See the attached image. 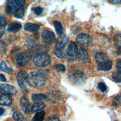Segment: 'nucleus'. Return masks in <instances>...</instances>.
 <instances>
[{"label":"nucleus","instance_id":"nucleus-2","mask_svg":"<svg viewBox=\"0 0 121 121\" xmlns=\"http://www.w3.org/2000/svg\"><path fill=\"white\" fill-rule=\"evenodd\" d=\"M95 60L97 68L99 70L105 71L110 70L112 66V62L108 56L104 52H98L95 55Z\"/></svg>","mask_w":121,"mask_h":121},{"label":"nucleus","instance_id":"nucleus-7","mask_svg":"<svg viewBox=\"0 0 121 121\" xmlns=\"http://www.w3.org/2000/svg\"><path fill=\"white\" fill-rule=\"evenodd\" d=\"M41 37L43 41L48 45L52 44L56 39L54 34L52 32L49 30L43 31L41 35Z\"/></svg>","mask_w":121,"mask_h":121},{"label":"nucleus","instance_id":"nucleus-31","mask_svg":"<svg viewBox=\"0 0 121 121\" xmlns=\"http://www.w3.org/2000/svg\"><path fill=\"white\" fill-rule=\"evenodd\" d=\"M121 104V97L120 95L116 96L113 99V104L115 106H120Z\"/></svg>","mask_w":121,"mask_h":121},{"label":"nucleus","instance_id":"nucleus-21","mask_svg":"<svg viewBox=\"0 0 121 121\" xmlns=\"http://www.w3.org/2000/svg\"><path fill=\"white\" fill-rule=\"evenodd\" d=\"M53 24L57 35H60L63 33V28L62 27L61 23L57 20H55L53 22Z\"/></svg>","mask_w":121,"mask_h":121},{"label":"nucleus","instance_id":"nucleus-39","mask_svg":"<svg viewBox=\"0 0 121 121\" xmlns=\"http://www.w3.org/2000/svg\"><path fill=\"white\" fill-rule=\"evenodd\" d=\"M7 80L6 77L2 74H0V81L1 82H6Z\"/></svg>","mask_w":121,"mask_h":121},{"label":"nucleus","instance_id":"nucleus-32","mask_svg":"<svg viewBox=\"0 0 121 121\" xmlns=\"http://www.w3.org/2000/svg\"><path fill=\"white\" fill-rule=\"evenodd\" d=\"M98 87L99 90L103 92H104L107 90V86L104 82H99L98 84Z\"/></svg>","mask_w":121,"mask_h":121},{"label":"nucleus","instance_id":"nucleus-17","mask_svg":"<svg viewBox=\"0 0 121 121\" xmlns=\"http://www.w3.org/2000/svg\"><path fill=\"white\" fill-rule=\"evenodd\" d=\"M45 104L42 101L35 102L31 106V112L35 113L41 111L45 107Z\"/></svg>","mask_w":121,"mask_h":121},{"label":"nucleus","instance_id":"nucleus-27","mask_svg":"<svg viewBox=\"0 0 121 121\" xmlns=\"http://www.w3.org/2000/svg\"><path fill=\"white\" fill-rule=\"evenodd\" d=\"M53 68L57 71L60 73H63L66 70L65 66L62 64H56L53 66Z\"/></svg>","mask_w":121,"mask_h":121},{"label":"nucleus","instance_id":"nucleus-15","mask_svg":"<svg viewBox=\"0 0 121 121\" xmlns=\"http://www.w3.org/2000/svg\"><path fill=\"white\" fill-rule=\"evenodd\" d=\"M78 53V60L82 62H86L89 60V56L86 49L83 47L79 48Z\"/></svg>","mask_w":121,"mask_h":121},{"label":"nucleus","instance_id":"nucleus-38","mask_svg":"<svg viewBox=\"0 0 121 121\" xmlns=\"http://www.w3.org/2000/svg\"><path fill=\"white\" fill-rule=\"evenodd\" d=\"M109 2L111 3L112 4H119L121 3V0H109Z\"/></svg>","mask_w":121,"mask_h":121},{"label":"nucleus","instance_id":"nucleus-36","mask_svg":"<svg viewBox=\"0 0 121 121\" xmlns=\"http://www.w3.org/2000/svg\"><path fill=\"white\" fill-rule=\"evenodd\" d=\"M116 69L118 72L121 73V60H119L117 63Z\"/></svg>","mask_w":121,"mask_h":121},{"label":"nucleus","instance_id":"nucleus-1","mask_svg":"<svg viewBox=\"0 0 121 121\" xmlns=\"http://www.w3.org/2000/svg\"><path fill=\"white\" fill-rule=\"evenodd\" d=\"M46 75L42 72L33 71L27 75L26 83L30 86L38 87L43 86L46 82Z\"/></svg>","mask_w":121,"mask_h":121},{"label":"nucleus","instance_id":"nucleus-6","mask_svg":"<svg viewBox=\"0 0 121 121\" xmlns=\"http://www.w3.org/2000/svg\"><path fill=\"white\" fill-rule=\"evenodd\" d=\"M25 0H10L8 1L6 7V11L9 15H13L16 10L20 6H24Z\"/></svg>","mask_w":121,"mask_h":121},{"label":"nucleus","instance_id":"nucleus-20","mask_svg":"<svg viewBox=\"0 0 121 121\" xmlns=\"http://www.w3.org/2000/svg\"><path fill=\"white\" fill-rule=\"evenodd\" d=\"M113 42L117 50V53L120 54L121 53V36L120 34H116L113 38Z\"/></svg>","mask_w":121,"mask_h":121},{"label":"nucleus","instance_id":"nucleus-29","mask_svg":"<svg viewBox=\"0 0 121 121\" xmlns=\"http://www.w3.org/2000/svg\"><path fill=\"white\" fill-rule=\"evenodd\" d=\"M0 69L3 72L9 73L10 69L4 61H2L0 63Z\"/></svg>","mask_w":121,"mask_h":121},{"label":"nucleus","instance_id":"nucleus-28","mask_svg":"<svg viewBox=\"0 0 121 121\" xmlns=\"http://www.w3.org/2000/svg\"><path fill=\"white\" fill-rule=\"evenodd\" d=\"M112 77L113 80L117 82V83H120L121 80V73L119 72H114L112 73Z\"/></svg>","mask_w":121,"mask_h":121},{"label":"nucleus","instance_id":"nucleus-22","mask_svg":"<svg viewBox=\"0 0 121 121\" xmlns=\"http://www.w3.org/2000/svg\"><path fill=\"white\" fill-rule=\"evenodd\" d=\"M53 52L54 54L59 58H65L66 57V51L65 49H59L54 48Z\"/></svg>","mask_w":121,"mask_h":121},{"label":"nucleus","instance_id":"nucleus-16","mask_svg":"<svg viewBox=\"0 0 121 121\" xmlns=\"http://www.w3.org/2000/svg\"><path fill=\"white\" fill-rule=\"evenodd\" d=\"M12 103V98L8 95L2 94L0 95V104L5 106H9Z\"/></svg>","mask_w":121,"mask_h":121},{"label":"nucleus","instance_id":"nucleus-23","mask_svg":"<svg viewBox=\"0 0 121 121\" xmlns=\"http://www.w3.org/2000/svg\"><path fill=\"white\" fill-rule=\"evenodd\" d=\"M45 115V112L44 111H40L36 112L32 119V121H43Z\"/></svg>","mask_w":121,"mask_h":121},{"label":"nucleus","instance_id":"nucleus-37","mask_svg":"<svg viewBox=\"0 0 121 121\" xmlns=\"http://www.w3.org/2000/svg\"><path fill=\"white\" fill-rule=\"evenodd\" d=\"M5 31V26H0V38L3 36Z\"/></svg>","mask_w":121,"mask_h":121},{"label":"nucleus","instance_id":"nucleus-18","mask_svg":"<svg viewBox=\"0 0 121 121\" xmlns=\"http://www.w3.org/2000/svg\"><path fill=\"white\" fill-rule=\"evenodd\" d=\"M24 28L27 31L30 32H35L37 31L39 28L40 26L36 24L32 23H27L25 24Z\"/></svg>","mask_w":121,"mask_h":121},{"label":"nucleus","instance_id":"nucleus-24","mask_svg":"<svg viewBox=\"0 0 121 121\" xmlns=\"http://www.w3.org/2000/svg\"><path fill=\"white\" fill-rule=\"evenodd\" d=\"M25 14V9L24 6H20L16 10L15 12L14 13V16L18 18H22Z\"/></svg>","mask_w":121,"mask_h":121},{"label":"nucleus","instance_id":"nucleus-19","mask_svg":"<svg viewBox=\"0 0 121 121\" xmlns=\"http://www.w3.org/2000/svg\"><path fill=\"white\" fill-rule=\"evenodd\" d=\"M22 28V25L19 22H13L10 23L8 28L7 31L9 32H17Z\"/></svg>","mask_w":121,"mask_h":121},{"label":"nucleus","instance_id":"nucleus-13","mask_svg":"<svg viewBox=\"0 0 121 121\" xmlns=\"http://www.w3.org/2000/svg\"><path fill=\"white\" fill-rule=\"evenodd\" d=\"M20 104L24 112L27 114H29L31 112V106L28 100L25 97H22L20 99Z\"/></svg>","mask_w":121,"mask_h":121},{"label":"nucleus","instance_id":"nucleus-4","mask_svg":"<svg viewBox=\"0 0 121 121\" xmlns=\"http://www.w3.org/2000/svg\"><path fill=\"white\" fill-rule=\"evenodd\" d=\"M51 58L49 55L44 52H40L36 54L33 59V63L38 67H44L50 62Z\"/></svg>","mask_w":121,"mask_h":121},{"label":"nucleus","instance_id":"nucleus-26","mask_svg":"<svg viewBox=\"0 0 121 121\" xmlns=\"http://www.w3.org/2000/svg\"><path fill=\"white\" fill-rule=\"evenodd\" d=\"M13 118L16 121H24L25 119L23 114L18 112H14L13 115Z\"/></svg>","mask_w":121,"mask_h":121},{"label":"nucleus","instance_id":"nucleus-11","mask_svg":"<svg viewBox=\"0 0 121 121\" xmlns=\"http://www.w3.org/2000/svg\"><path fill=\"white\" fill-rule=\"evenodd\" d=\"M77 42L84 45H87L91 42V37L87 34L80 33L76 37Z\"/></svg>","mask_w":121,"mask_h":121},{"label":"nucleus","instance_id":"nucleus-5","mask_svg":"<svg viewBox=\"0 0 121 121\" xmlns=\"http://www.w3.org/2000/svg\"><path fill=\"white\" fill-rule=\"evenodd\" d=\"M33 56V51L27 49L19 53L16 57L17 64L21 67L26 65Z\"/></svg>","mask_w":121,"mask_h":121},{"label":"nucleus","instance_id":"nucleus-34","mask_svg":"<svg viewBox=\"0 0 121 121\" xmlns=\"http://www.w3.org/2000/svg\"><path fill=\"white\" fill-rule=\"evenodd\" d=\"M46 121H60L56 115H51L47 117Z\"/></svg>","mask_w":121,"mask_h":121},{"label":"nucleus","instance_id":"nucleus-35","mask_svg":"<svg viewBox=\"0 0 121 121\" xmlns=\"http://www.w3.org/2000/svg\"><path fill=\"white\" fill-rule=\"evenodd\" d=\"M5 50V44L1 41H0V54L4 52Z\"/></svg>","mask_w":121,"mask_h":121},{"label":"nucleus","instance_id":"nucleus-25","mask_svg":"<svg viewBox=\"0 0 121 121\" xmlns=\"http://www.w3.org/2000/svg\"><path fill=\"white\" fill-rule=\"evenodd\" d=\"M47 96L43 94H34L32 95V99L33 101H40L44 100Z\"/></svg>","mask_w":121,"mask_h":121},{"label":"nucleus","instance_id":"nucleus-14","mask_svg":"<svg viewBox=\"0 0 121 121\" xmlns=\"http://www.w3.org/2000/svg\"><path fill=\"white\" fill-rule=\"evenodd\" d=\"M68 38L66 35H63L60 36L57 40L55 48L59 49H65V47L68 42Z\"/></svg>","mask_w":121,"mask_h":121},{"label":"nucleus","instance_id":"nucleus-8","mask_svg":"<svg viewBox=\"0 0 121 121\" xmlns=\"http://www.w3.org/2000/svg\"><path fill=\"white\" fill-rule=\"evenodd\" d=\"M17 92V89L12 85L8 84H0V93L2 94L13 95L15 94Z\"/></svg>","mask_w":121,"mask_h":121},{"label":"nucleus","instance_id":"nucleus-41","mask_svg":"<svg viewBox=\"0 0 121 121\" xmlns=\"http://www.w3.org/2000/svg\"></svg>","mask_w":121,"mask_h":121},{"label":"nucleus","instance_id":"nucleus-10","mask_svg":"<svg viewBox=\"0 0 121 121\" xmlns=\"http://www.w3.org/2000/svg\"><path fill=\"white\" fill-rule=\"evenodd\" d=\"M27 73L25 70L20 71L17 76V80L20 87L24 90L26 88V78L27 76Z\"/></svg>","mask_w":121,"mask_h":121},{"label":"nucleus","instance_id":"nucleus-3","mask_svg":"<svg viewBox=\"0 0 121 121\" xmlns=\"http://www.w3.org/2000/svg\"><path fill=\"white\" fill-rule=\"evenodd\" d=\"M69 80L73 84L80 86L83 85L86 79L84 73L80 70H74L68 74Z\"/></svg>","mask_w":121,"mask_h":121},{"label":"nucleus","instance_id":"nucleus-12","mask_svg":"<svg viewBox=\"0 0 121 121\" xmlns=\"http://www.w3.org/2000/svg\"><path fill=\"white\" fill-rule=\"evenodd\" d=\"M38 41L32 36H28L25 40V45L28 50H32L38 46Z\"/></svg>","mask_w":121,"mask_h":121},{"label":"nucleus","instance_id":"nucleus-40","mask_svg":"<svg viewBox=\"0 0 121 121\" xmlns=\"http://www.w3.org/2000/svg\"><path fill=\"white\" fill-rule=\"evenodd\" d=\"M5 112V110L3 108L0 107V115H2Z\"/></svg>","mask_w":121,"mask_h":121},{"label":"nucleus","instance_id":"nucleus-9","mask_svg":"<svg viewBox=\"0 0 121 121\" xmlns=\"http://www.w3.org/2000/svg\"><path fill=\"white\" fill-rule=\"evenodd\" d=\"M78 53V46L74 42H70L67 47V49L66 50L67 55L71 58H75L77 57Z\"/></svg>","mask_w":121,"mask_h":121},{"label":"nucleus","instance_id":"nucleus-30","mask_svg":"<svg viewBox=\"0 0 121 121\" xmlns=\"http://www.w3.org/2000/svg\"><path fill=\"white\" fill-rule=\"evenodd\" d=\"M6 24V17L3 14H0V26H5Z\"/></svg>","mask_w":121,"mask_h":121},{"label":"nucleus","instance_id":"nucleus-33","mask_svg":"<svg viewBox=\"0 0 121 121\" xmlns=\"http://www.w3.org/2000/svg\"><path fill=\"white\" fill-rule=\"evenodd\" d=\"M32 10H33V11L35 12V13L36 15H39L42 13L43 9V8H42L40 7H35V8H33Z\"/></svg>","mask_w":121,"mask_h":121}]
</instances>
